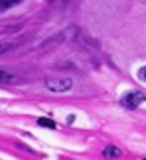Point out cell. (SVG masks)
<instances>
[{"label":"cell","instance_id":"cell-9","mask_svg":"<svg viewBox=\"0 0 146 160\" xmlns=\"http://www.w3.org/2000/svg\"><path fill=\"white\" fill-rule=\"evenodd\" d=\"M142 160H146V158H142Z\"/></svg>","mask_w":146,"mask_h":160},{"label":"cell","instance_id":"cell-2","mask_svg":"<svg viewBox=\"0 0 146 160\" xmlns=\"http://www.w3.org/2000/svg\"><path fill=\"white\" fill-rule=\"evenodd\" d=\"M146 101V95L139 90H133V92H127L123 97H121V105L127 107V109H137L139 105H142Z\"/></svg>","mask_w":146,"mask_h":160},{"label":"cell","instance_id":"cell-8","mask_svg":"<svg viewBox=\"0 0 146 160\" xmlns=\"http://www.w3.org/2000/svg\"><path fill=\"white\" fill-rule=\"evenodd\" d=\"M12 48V44H0V53H4V52H8Z\"/></svg>","mask_w":146,"mask_h":160},{"label":"cell","instance_id":"cell-4","mask_svg":"<svg viewBox=\"0 0 146 160\" xmlns=\"http://www.w3.org/2000/svg\"><path fill=\"white\" fill-rule=\"evenodd\" d=\"M38 126H42V128H49V130H55V128H57L53 120H51V118H46V116H40V118H38Z\"/></svg>","mask_w":146,"mask_h":160},{"label":"cell","instance_id":"cell-5","mask_svg":"<svg viewBox=\"0 0 146 160\" xmlns=\"http://www.w3.org/2000/svg\"><path fill=\"white\" fill-rule=\"evenodd\" d=\"M13 80H15L13 74H10L6 71H0V84H8V82H13Z\"/></svg>","mask_w":146,"mask_h":160},{"label":"cell","instance_id":"cell-7","mask_svg":"<svg viewBox=\"0 0 146 160\" xmlns=\"http://www.w3.org/2000/svg\"><path fill=\"white\" fill-rule=\"evenodd\" d=\"M139 78L146 82V67H140V69H139Z\"/></svg>","mask_w":146,"mask_h":160},{"label":"cell","instance_id":"cell-6","mask_svg":"<svg viewBox=\"0 0 146 160\" xmlns=\"http://www.w3.org/2000/svg\"><path fill=\"white\" fill-rule=\"evenodd\" d=\"M15 4H17L15 0H2V2H0V10H8V8H12Z\"/></svg>","mask_w":146,"mask_h":160},{"label":"cell","instance_id":"cell-1","mask_svg":"<svg viewBox=\"0 0 146 160\" xmlns=\"http://www.w3.org/2000/svg\"><path fill=\"white\" fill-rule=\"evenodd\" d=\"M72 86H74V82L70 78H48L46 80V88L55 93L68 92V90H72Z\"/></svg>","mask_w":146,"mask_h":160},{"label":"cell","instance_id":"cell-3","mask_svg":"<svg viewBox=\"0 0 146 160\" xmlns=\"http://www.w3.org/2000/svg\"><path fill=\"white\" fill-rule=\"evenodd\" d=\"M102 156L106 158V160H114V158H120L121 156V149L114 147V145H106L102 149Z\"/></svg>","mask_w":146,"mask_h":160}]
</instances>
